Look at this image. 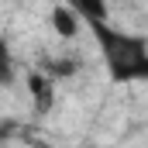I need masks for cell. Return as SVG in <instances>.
I'll use <instances>...</instances> for the list:
<instances>
[{
  "label": "cell",
  "instance_id": "obj_2",
  "mask_svg": "<svg viewBox=\"0 0 148 148\" xmlns=\"http://www.w3.org/2000/svg\"><path fill=\"white\" fill-rule=\"evenodd\" d=\"M28 93H31V103H35L38 114L52 110V103H55V79H52L48 73L28 76Z\"/></svg>",
  "mask_w": 148,
  "mask_h": 148
},
{
  "label": "cell",
  "instance_id": "obj_3",
  "mask_svg": "<svg viewBox=\"0 0 148 148\" xmlns=\"http://www.w3.org/2000/svg\"><path fill=\"white\" fill-rule=\"evenodd\" d=\"M52 28H55L59 38H76L79 28H83V21L76 17V10L69 3H55V7H52Z\"/></svg>",
  "mask_w": 148,
  "mask_h": 148
},
{
  "label": "cell",
  "instance_id": "obj_1",
  "mask_svg": "<svg viewBox=\"0 0 148 148\" xmlns=\"http://www.w3.org/2000/svg\"><path fill=\"white\" fill-rule=\"evenodd\" d=\"M83 28L93 31L100 55H103V66H107V76L114 83H145L148 79V38L145 35L114 28L107 17H83Z\"/></svg>",
  "mask_w": 148,
  "mask_h": 148
},
{
  "label": "cell",
  "instance_id": "obj_6",
  "mask_svg": "<svg viewBox=\"0 0 148 148\" xmlns=\"http://www.w3.org/2000/svg\"><path fill=\"white\" fill-rule=\"evenodd\" d=\"M38 148H100V145H38Z\"/></svg>",
  "mask_w": 148,
  "mask_h": 148
},
{
  "label": "cell",
  "instance_id": "obj_4",
  "mask_svg": "<svg viewBox=\"0 0 148 148\" xmlns=\"http://www.w3.org/2000/svg\"><path fill=\"white\" fill-rule=\"evenodd\" d=\"M17 79V66H14V55H10V38L0 35V90L10 86Z\"/></svg>",
  "mask_w": 148,
  "mask_h": 148
},
{
  "label": "cell",
  "instance_id": "obj_5",
  "mask_svg": "<svg viewBox=\"0 0 148 148\" xmlns=\"http://www.w3.org/2000/svg\"><path fill=\"white\" fill-rule=\"evenodd\" d=\"M76 66H79L76 59H59V62H52V73H55V76H73Z\"/></svg>",
  "mask_w": 148,
  "mask_h": 148
}]
</instances>
